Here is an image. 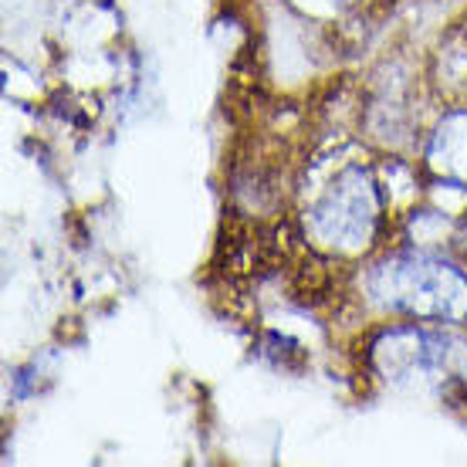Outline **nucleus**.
<instances>
[{"instance_id":"f257e3e1","label":"nucleus","mask_w":467,"mask_h":467,"mask_svg":"<svg viewBox=\"0 0 467 467\" xmlns=\"http://www.w3.org/2000/svg\"><path fill=\"white\" fill-rule=\"evenodd\" d=\"M369 292L389 312L431 322H467V275L444 257H386L369 275Z\"/></svg>"},{"instance_id":"f03ea898","label":"nucleus","mask_w":467,"mask_h":467,"mask_svg":"<svg viewBox=\"0 0 467 467\" xmlns=\"http://www.w3.org/2000/svg\"><path fill=\"white\" fill-rule=\"evenodd\" d=\"M376 221H379V197H376V187L362 170H346L312 213V227H316L318 241H326L332 247L369 244Z\"/></svg>"},{"instance_id":"7ed1b4c3","label":"nucleus","mask_w":467,"mask_h":467,"mask_svg":"<svg viewBox=\"0 0 467 467\" xmlns=\"http://www.w3.org/2000/svg\"><path fill=\"white\" fill-rule=\"evenodd\" d=\"M433 166H441V173L467 183V112H457L441 126L431 150Z\"/></svg>"}]
</instances>
